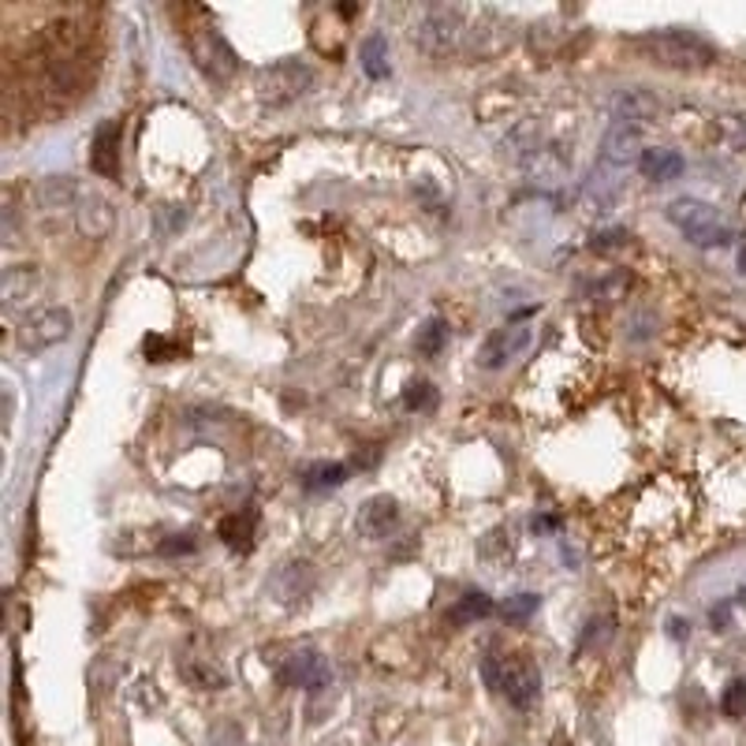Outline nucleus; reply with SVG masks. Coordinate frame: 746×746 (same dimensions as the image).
Listing matches in <instances>:
<instances>
[{"instance_id":"obj_1","label":"nucleus","mask_w":746,"mask_h":746,"mask_svg":"<svg viewBox=\"0 0 746 746\" xmlns=\"http://www.w3.org/2000/svg\"><path fill=\"white\" fill-rule=\"evenodd\" d=\"M94 52H91V23L83 20H57L41 26V34L31 41L26 52V75H34V86L26 97L41 117H57L71 109L86 86L94 83Z\"/></svg>"},{"instance_id":"obj_2","label":"nucleus","mask_w":746,"mask_h":746,"mask_svg":"<svg viewBox=\"0 0 746 746\" xmlns=\"http://www.w3.org/2000/svg\"><path fill=\"white\" fill-rule=\"evenodd\" d=\"M635 49L642 52L650 64L669 68V71H701L717 64V49L709 46L695 31H650L635 41Z\"/></svg>"},{"instance_id":"obj_3","label":"nucleus","mask_w":746,"mask_h":746,"mask_svg":"<svg viewBox=\"0 0 746 746\" xmlns=\"http://www.w3.org/2000/svg\"><path fill=\"white\" fill-rule=\"evenodd\" d=\"M482 679L485 687L512 701L515 709H530L541 695V672L527 653H496L482 657Z\"/></svg>"},{"instance_id":"obj_4","label":"nucleus","mask_w":746,"mask_h":746,"mask_svg":"<svg viewBox=\"0 0 746 746\" xmlns=\"http://www.w3.org/2000/svg\"><path fill=\"white\" fill-rule=\"evenodd\" d=\"M265 664L273 669L284 687H296V690H328L333 687V669L317 650L310 646H277V650H265Z\"/></svg>"},{"instance_id":"obj_5","label":"nucleus","mask_w":746,"mask_h":746,"mask_svg":"<svg viewBox=\"0 0 746 746\" xmlns=\"http://www.w3.org/2000/svg\"><path fill=\"white\" fill-rule=\"evenodd\" d=\"M467 12L456 4H430L411 26V41L430 57H444L467 38Z\"/></svg>"},{"instance_id":"obj_6","label":"nucleus","mask_w":746,"mask_h":746,"mask_svg":"<svg viewBox=\"0 0 746 746\" xmlns=\"http://www.w3.org/2000/svg\"><path fill=\"white\" fill-rule=\"evenodd\" d=\"M310 86H314V68L303 60H277V64L257 71L254 91L262 109H284V105L310 94Z\"/></svg>"},{"instance_id":"obj_7","label":"nucleus","mask_w":746,"mask_h":746,"mask_svg":"<svg viewBox=\"0 0 746 746\" xmlns=\"http://www.w3.org/2000/svg\"><path fill=\"white\" fill-rule=\"evenodd\" d=\"M669 220L679 228L695 246H727L732 243V225L721 217V209L701 198H676L669 206Z\"/></svg>"},{"instance_id":"obj_8","label":"nucleus","mask_w":746,"mask_h":746,"mask_svg":"<svg viewBox=\"0 0 746 746\" xmlns=\"http://www.w3.org/2000/svg\"><path fill=\"white\" fill-rule=\"evenodd\" d=\"M186 49H191L194 64L202 68V75H209L213 83H228L239 71V52L228 46V38L213 23L191 26L186 31Z\"/></svg>"},{"instance_id":"obj_9","label":"nucleus","mask_w":746,"mask_h":746,"mask_svg":"<svg viewBox=\"0 0 746 746\" xmlns=\"http://www.w3.org/2000/svg\"><path fill=\"white\" fill-rule=\"evenodd\" d=\"M71 325H75V317H71L68 306L31 310V314L20 322V348L31 351V354L57 348V344H64L71 336Z\"/></svg>"},{"instance_id":"obj_10","label":"nucleus","mask_w":746,"mask_h":746,"mask_svg":"<svg viewBox=\"0 0 746 746\" xmlns=\"http://www.w3.org/2000/svg\"><path fill=\"white\" fill-rule=\"evenodd\" d=\"M530 340H534V328L522 325V322H512V325L496 328V333L485 336L482 348H478V366H482V370H504L512 359H519V354L530 348Z\"/></svg>"},{"instance_id":"obj_11","label":"nucleus","mask_w":746,"mask_h":746,"mask_svg":"<svg viewBox=\"0 0 746 746\" xmlns=\"http://www.w3.org/2000/svg\"><path fill=\"white\" fill-rule=\"evenodd\" d=\"M638 157H642V123L612 117L609 135H605V142H601L598 165L612 168V172H627V165H635Z\"/></svg>"},{"instance_id":"obj_12","label":"nucleus","mask_w":746,"mask_h":746,"mask_svg":"<svg viewBox=\"0 0 746 746\" xmlns=\"http://www.w3.org/2000/svg\"><path fill=\"white\" fill-rule=\"evenodd\" d=\"M120 146H123V120H101L91 139V168L101 180H120Z\"/></svg>"},{"instance_id":"obj_13","label":"nucleus","mask_w":746,"mask_h":746,"mask_svg":"<svg viewBox=\"0 0 746 746\" xmlns=\"http://www.w3.org/2000/svg\"><path fill=\"white\" fill-rule=\"evenodd\" d=\"M41 288V269L38 265H8L4 277H0V299H4V310L15 314L20 306L34 303Z\"/></svg>"},{"instance_id":"obj_14","label":"nucleus","mask_w":746,"mask_h":746,"mask_svg":"<svg viewBox=\"0 0 746 746\" xmlns=\"http://www.w3.org/2000/svg\"><path fill=\"white\" fill-rule=\"evenodd\" d=\"M396 522H399V508H396V501L388 493L370 496V501L359 508V515H354V530H359L366 541L388 538V530H393Z\"/></svg>"},{"instance_id":"obj_15","label":"nucleus","mask_w":746,"mask_h":746,"mask_svg":"<svg viewBox=\"0 0 746 746\" xmlns=\"http://www.w3.org/2000/svg\"><path fill=\"white\" fill-rule=\"evenodd\" d=\"M112 225H117V209H112V202L105 198V194H83V198H79L75 228L86 239H105L112 232Z\"/></svg>"},{"instance_id":"obj_16","label":"nucleus","mask_w":746,"mask_h":746,"mask_svg":"<svg viewBox=\"0 0 746 746\" xmlns=\"http://www.w3.org/2000/svg\"><path fill=\"white\" fill-rule=\"evenodd\" d=\"M257 519H262V512H257L254 504H246V508L225 515V519L217 522V538L225 541L228 549H236V553H251L254 534H257Z\"/></svg>"},{"instance_id":"obj_17","label":"nucleus","mask_w":746,"mask_h":746,"mask_svg":"<svg viewBox=\"0 0 746 746\" xmlns=\"http://www.w3.org/2000/svg\"><path fill=\"white\" fill-rule=\"evenodd\" d=\"M619 176L624 172H612V168H605V165H593L590 180L582 183V206L590 213H609L619 198V183H624Z\"/></svg>"},{"instance_id":"obj_18","label":"nucleus","mask_w":746,"mask_h":746,"mask_svg":"<svg viewBox=\"0 0 746 746\" xmlns=\"http://www.w3.org/2000/svg\"><path fill=\"white\" fill-rule=\"evenodd\" d=\"M496 605H493V598L490 593H482V590H467L464 598L456 601L448 612H444V624H452V627H467V624H478V619H485V616H493Z\"/></svg>"},{"instance_id":"obj_19","label":"nucleus","mask_w":746,"mask_h":746,"mask_svg":"<svg viewBox=\"0 0 746 746\" xmlns=\"http://www.w3.org/2000/svg\"><path fill=\"white\" fill-rule=\"evenodd\" d=\"M638 168H642L646 180L653 183H669L683 176V157L676 149H664V146H653V149H642V157H638Z\"/></svg>"},{"instance_id":"obj_20","label":"nucleus","mask_w":746,"mask_h":746,"mask_svg":"<svg viewBox=\"0 0 746 746\" xmlns=\"http://www.w3.org/2000/svg\"><path fill=\"white\" fill-rule=\"evenodd\" d=\"M180 676L191 683L194 690H220V687H228V676L209 661V657H183V661H180Z\"/></svg>"},{"instance_id":"obj_21","label":"nucleus","mask_w":746,"mask_h":746,"mask_svg":"<svg viewBox=\"0 0 746 746\" xmlns=\"http://www.w3.org/2000/svg\"><path fill=\"white\" fill-rule=\"evenodd\" d=\"M348 482V467L344 464H310L303 470V490L322 493V490H340Z\"/></svg>"},{"instance_id":"obj_22","label":"nucleus","mask_w":746,"mask_h":746,"mask_svg":"<svg viewBox=\"0 0 746 746\" xmlns=\"http://www.w3.org/2000/svg\"><path fill=\"white\" fill-rule=\"evenodd\" d=\"M359 64L373 79V83H377V79H388V41H385V34H370V38L362 41Z\"/></svg>"},{"instance_id":"obj_23","label":"nucleus","mask_w":746,"mask_h":746,"mask_svg":"<svg viewBox=\"0 0 746 746\" xmlns=\"http://www.w3.org/2000/svg\"><path fill=\"white\" fill-rule=\"evenodd\" d=\"M38 198H41V209H71V206H79L75 180H68V176H52V180L41 183Z\"/></svg>"},{"instance_id":"obj_24","label":"nucleus","mask_w":746,"mask_h":746,"mask_svg":"<svg viewBox=\"0 0 746 746\" xmlns=\"http://www.w3.org/2000/svg\"><path fill=\"white\" fill-rule=\"evenodd\" d=\"M448 336H452V328L444 317H430L422 328H419V336H414V348H419L422 359H437V354L448 348Z\"/></svg>"},{"instance_id":"obj_25","label":"nucleus","mask_w":746,"mask_h":746,"mask_svg":"<svg viewBox=\"0 0 746 746\" xmlns=\"http://www.w3.org/2000/svg\"><path fill=\"white\" fill-rule=\"evenodd\" d=\"M404 407L407 411L430 414L433 407H437V388H433L430 381H411V385L404 388Z\"/></svg>"},{"instance_id":"obj_26","label":"nucleus","mask_w":746,"mask_h":746,"mask_svg":"<svg viewBox=\"0 0 746 746\" xmlns=\"http://www.w3.org/2000/svg\"><path fill=\"white\" fill-rule=\"evenodd\" d=\"M508 538H512L508 530L496 527V530H490V534H485V541H482V549H478V553H482V560H490V564H508V556H512Z\"/></svg>"},{"instance_id":"obj_27","label":"nucleus","mask_w":746,"mask_h":746,"mask_svg":"<svg viewBox=\"0 0 746 746\" xmlns=\"http://www.w3.org/2000/svg\"><path fill=\"white\" fill-rule=\"evenodd\" d=\"M721 713L732 717V721H743L746 717V679H732L721 695Z\"/></svg>"},{"instance_id":"obj_28","label":"nucleus","mask_w":746,"mask_h":746,"mask_svg":"<svg viewBox=\"0 0 746 746\" xmlns=\"http://www.w3.org/2000/svg\"><path fill=\"white\" fill-rule=\"evenodd\" d=\"M541 598L538 593H515V598H508V605H504V619H512V624H522V619H530L538 612Z\"/></svg>"},{"instance_id":"obj_29","label":"nucleus","mask_w":746,"mask_h":746,"mask_svg":"<svg viewBox=\"0 0 746 746\" xmlns=\"http://www.w3.org/2000/svg\"><path fill=\"white\" fill-rule=\"evenodd\" d=\"M146 354H149V362H168V359H176V354H183V348L168 344L165 336L149 333V336H146Z\"/></svg>"},{"instance_id":"obj_30","label":"nucleus","mask_w":746,"mask_h":746,"mask_svg":"<svg viewBox=\"0 0 746 746\" xmlns=\"http://www.w3.org/2000/svg\"><path fill=\"white\" fill-rule=\"evenodd\" d=\"M198 549V541L191 534H168L165 541H157V553L161 556H180V553H194Z\"/></svg>"},{"instance_id":"obj_31","label":"nucleus","mask_w":746,"mask_h":746,"mask_svg":"<svg viewBox=\"0 0 746 746\" xmlns=\"http://www.w3.org/2000/svg\"><path fill=\"white\" fill-rule=\"evenodd\" d=\"M624 239H630L627 232H601L593 236V251H612V246H624Z\"/></svg>"},{"instance_id":"obj_32","label":"nucleus","mask_w":746,"mask_h":746,"mask_svg":"<svg viewBox=\"0 0 746 746\" xmlns=\"http://www.w3.org/2000/svg\"><path fill=\"white\" fill-rule=\"evenodd\" d=\"M669 627H672V638H683V619H672Z\"/></svg>"},{"instance_id":"obj_33","label":"nucleus","mask_w":746,"mask_h":746,"mask_svg":"<svg viewBox=\"0 0 746 746\" xmlns=\"http://www.w3.org/2000/svg\"><path fill=\"white\" fill-rule=\"evenodd\" d=\"M739 269H743V273H746V243H743V246H739Z\"/></svg>"},{"instance_id":"obj_34","label":"nucleus","mask_w":746,"mask_h":746,"mask_svg":"<svg viewBox=\"0 0 746 746\" xmlns=\"http://www.w3.org/2000/svg\"><path fill=\"white\" fill-rule=\"evenodd\" d=\"M556 746H571V743H567V739H556Z\"/></svg>"}]
</instances>
